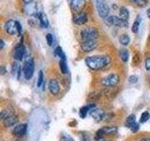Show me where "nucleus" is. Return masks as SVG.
Masks as SVG:
<instances>
[{
	"label": "nucleus",
	"mask_w": 150,
	"mask_h": 141,
	"mask_svg": "<svg viewBox=\"0 0 150 141\" xmlns=\"http://www.w3.org/2000/svg\"><path fill=\"white\" fill-rule=\"evenodd\" d=\"M111 62L110 56H93L86 58V63L92 70H101L108 66Z\"/></svg>",
	"instance_id": "obj_1"
},
{
	"label": "nucleus",
	"mask_w": 150,
	"mask_h": 141,
	"mask_svg": "<svg viewBox=\"0 0 150 141\" xmlns=\"http://www.w3.org/2000/svg\"><path fill=\"white\" fill-rule=\"evenodd\" d=\"M34 70H35V64H34V60L33 58H27L25 60L23 65V76L26 80H30L33 77V74H34Z\"/></svg>",
	"instance_id": "obj_2"
},
{
	"label": "nucleus",
	"mask_w": 150,
	"mask_h": 141,
	"mask_svg": "<svg viewBox=\"0 0 150 141\" xmlns=\"http://www.w3.org/2000/svg\"><path fill=\"white\" fill-rule=\"evenodd\" d=\"M81 38L83 41H96L98 38V31L95 27H86L81 31Z\"/></svg>",
	"instance_id": "obj_3"
},
{
	"label": "nucleus",
	"mask_w": 150,
	"mask_h": 141,
	"mask_svg": "<svg viewBox=\"0 0 150 141\" xmlns=\"http://www.w3.org/2000/svg\"><path fill=\"white\" fill-rule=\"evenodd\" d=\"M96 8L98 15L101 18L106 19L109 17L110 9L108 7L107 3L105 2V0H96Z\"/></svg>",
	"instance_id": "obj_4"
},
{
	"label": "nucleus",
	"mask_w": 150,
	"mask_h": 141,
	"mask_svg": "<svg viewBox=\"0 0 150 141\" xmlns=\"http://www.w3.org/2000/svg\"><path fill=\"white\" fill-rule=\"evenodd\" d=\"M106 23L109 26H118V27H127L129 26V22L122 20V19L118 16L115 15H112L106 18Z\"/></svg>",
	"instance_id": "obj_5"
},
{
	"label": "nucleus",
	"mask_w": 150,
	"mask_h": 141,
	"mask_svg": "<svg viewBox=\"0 0 150 141\" xmlns=\"http://www.w3.org/2000/svg\"><path fill=\"white\" fill-rule=\"evenodd\" d=\"M100 83L105 87H115L119 83V76L116 73H110L102 78Z\"/></svg>",
	"instance_id": "obj_6"
},
{
	"label": "nucleus",
	"mask_w": 150,
	"mask_h": 141,
	"mask_svg": "<svg viewBox=\"0 0 150 141\" xmlns=\"http://www.w3.org/2000/svg\"><path fill=\"white\" fill-rule=\"evenodd\" d=\"M4 29L8 35H15V33L17 32L16 20H12V19L7 20L4 25Z\"/></svg>",
	"instance_id": "obj_7"
},
{
	"label": "nucleus",
	"mask_w": 150,
	"mask_h": 141,
	"mask_svg": "<svg viewBox=\"0 0 150 141\" xmlns=\"http://www.w3.org/2000/svg\"><path fill=\"white\" fill-rule=\"evenodd\" d=\"M98 46L97 41H83L81 44V48L83 52H91L93 50H95Z\"/></svg>",
	"instance_id": "obj_8"
},
{
	"label": "nucleus",
	"mask_w": 150,
	"mask_h": 141,
	"mask_svg": "<svg viewBox=\"0 0 150 141\" xmlns=\"http://www.w3.org/2000/svg\"><path fill=\"white\" fill-rule=\"evenodd\" d=\"M86 5V0H70V8L75 12H81Z\"/></svg>",
	"instance_id": "obj_9"
},
{
	"label": "nucleus",
	"mask_w": 150,
	"mask_h": 141,
	"mask_svg": "<svg viewBox=\"0 0 150 141\" xmlns=\"http://www.w3.org/2000/svg\"><path fill=\"white\" fill-rule=\"evenodd\" d=\"M115 133H117V128L115 126H106V127H103V128L98 130L97 132V135H98V137H101L102 135H112V134H115Z\"/></svg>",
	"instance_id": "obj_10"
},
{
	"label": "nucleus",
	"mask_w": 150,
	"mask_h": 141,
	"mask_svg": "<svg viewBox=\"0 0 150 141\" xmlns=\"http://www.w3.org/2000/svg\"><path fill=\"white\" fill-rule=\"evenodd\" d=\"M88 21V17H87V14L86 12H79L75 14V16L73 17V22L77 25H83V24L87 23Z\"/></svg>",
	"instance_id": "obj_11"
},
{
	"label": "nucleus",
	"mask_w": 150,
	"mask_h": 141,
	"mask_svg": "<svg viewBox=\"0 0 150 141\" xmlns=\"http://www.w3.org/2000/svg\"><path fill=\"white\" fill-rule=\"evenodd\" d=\"M25 54V46H23V44H19L15 48V50H14V58L19 61L23 60Z\"/></svg>",
	"instance_id": "obj_12"
},
{
	"label": "nucleus",
	"mask_w": 150,
	"mask_h": 141,
	"mask_svg": "<svg viewBox=\"0 0 150 141\" xmlns=\"http://www.w3.org/2000/svg\"><path fill=\"white\" fill-rule=\"evenodd\" d=\"M49 90L50 92L53 94V95L56 96L59 94L60 91V87H59V84L57 82V80L55 79H52L50 80L49 82Z\"/></svg>",
	"instance_id": "obj_13"
},
{
	"label": "nucleus",
	"mask_w": 150,
	"mask_h": 141,
	"mask_svg": "<svg viewBox=\"0 0 150 141\" xmlns=\"http://www.w3.org/2000/svg\"><path fill=\"white\" fill-rule=\"evenodd\" d=\"M27 130V125L26 124H19L14 127L12 130V135L15 136H23L25 135Z\"/></svg>",
	"instance_id": "obj_14"
},
{
	"label": "nucleus",
	"mask_w": 150,
	"mask_h": 141,
	"mask_svg": "<svg viewBox=\"0 0 150 141\" xmlns=\"http://www.w3.org/2000/svg\"><path fill=\"white\" fill-rule=\"evenodd\" d=\"M36 18L39 19V23H40V26L43 28H47L49 26V21H48V18H47L46 14L41 12V11H39L37 14H36Z\"/></svg>",
	"instance_id": "obj_15"
},
{
	"label": "nucleus",
	"mask_w": 150,
	"mask_h": 141,
	"mask_svg": "<svg viewBox=\"0 0 150 141\" xmlns=\"http://www.w3.org/2000/svg\"><path fill=\"white\" fill-rule=\"evenodd\" d=\"M90 115L93 119H95L96 120L100 121V120H104V117H105V113L103 110H100V109H94L93 111L90 112Z\"/></svg>",
	"instance_id": "obj_16"
},
{
	"label": "nucleus",
	"mask_w": 150,
	"mask_h": 141,
	"mask_svg": "<svg viewBox=\"0 0 150 141\" xmlns=\"http://www.w3.org/2000/svg\"><path fill=\"white\" fill-rule=\"evenodd\" d=\"M25 11L27 14H29V15L33 16V15H35L36 16V14L39 12V11H38V8L35 4H33V3H30V4H25Z\"/></svg>",
	"instance_id": "obj_17"
},
{
	"label": "nucleus",
	"mask_w": 150,
	"mask_h": 141,
	"mask_svg": "<svg viewBox=\"0 0 150 141\" xmlns=\"http://www.w3.org/2000/svg\"><path fill=\"white\" fill-rule=\"evenodd\" d=\"M19 119H18V117L17 116H11V117H9L8 118V119L6 120H3V124L5 125V127H11V126H14L15 125L17 122H18Z\"/></svg>",
	"instance_id": "obj_18"
},
{
	"label": "nucleus",
	"mask_w": 150,
	"mask_h": 141,
	"mask_svg": "<svg viewBox=\"0 0 150 141\" xmlns=\"http://www.w3.org/2000/svg\"><path fill=\"white\" fill-rule=\"evenodd\" d=\"M119 17L122 20L128 21L129 18V12L128 11V9L125 7H120L119 8Z\"/></svg>",
	"instance_id": "obj_19"
},
{
	"label": "nucleus",
	"mask_w": 150,
	"mask_h": 141,
	"mask_svg": "<svg viewBox=\"0 0 150 141\" xmlns=\"http://www.w3.org/2000/svg\"><path fill=\"white\" fill-rule=\"evenodd\" d=\"M119 41H120L121 44L128 45V44H129V42H130V38H129V36L128 34H122L119 37Z\"/></svg>",
	"instance_id": "obj_20"
},
{
	"label": "nucleus",
	"mask_w": 150,
	"mask_h": 141,
	"mask_svg": "<svg viewBox=\"0 0 150 141\" xmlns=\"http://www.w3.org/2000/svg\"><path fill=\"white\" fill-rule=\"evenodd\" d=\"M141 21H142V18H141V16H137L135 19V21L133 23V25H132V32L133 33H137L138 30H139V26H140V24H141Z\"/></svg>",
	"instance_id": "obj_21"
},
{
	"label": "nucleus",
	"mask_w": 150,
	"mask_h": 141,
	"mask_svg": "<svg viewBox=\"0 0 150 141\" xmlns=\"http://www.w3.org/2000/svg\"><path fill=\"white\" fill-rule=\"evenodd\" d=\"M134 123H136V118H135L134 115H130V116H129L128 118H127L126 122H125V124H126L127 127L130 128V127L132 126Z\"/></svg>",
	"instance_id": "obj_22"
},
{
	"label": "nucleus",
	"mask_w": 150,
	"mask_h": 141,
	"mask_svg": "<svg viewBox=\"0 0 150 141\" xmlns=\"http://www.w3.org/2000/svg\"><path fill=\"white\" fill-rule=\"evenodd\" d=\"M13 115H14L13 110H11V109H5V110H3L1 112V119H2V120H4L8 119V118L13 116Z\"/></svg>",
	"instance_id": "obj_23"
},
{
	"label": "nucleus",
	"mask_w": 150,
	"mask_h": 141,
	"mask_svg": "<svg viewBox=\"0 0 150 141\" xmlns=\"http://www.w3.org/2000/svg\"><path fill=\"white\" fill-rule=\"evenodd\" d=\"M54 54H55V56H57L58 58H60L61 59L66 60V55L64 54L63 49L61 48L60 46H57V47H56V48L54 49Z\"/></svg>",
	"instance_id": "obj_24"
},
{
	"label": "nucleus",
	"mask_w": 150,
	"mask_h": 141,
	"mask_svg": "<svg viewBox=\"0 0 150 141\" xmlns=\"http://www.w3.org/2000/svg\"><path fill=\"white\" fill-rule=\"evenodd\" d=\"M129 53L127 49H122L120 50V58L121 59L124 61V62H127L129 60Z\"/></svg>",
	"instance_id": "obj_25"
},
{
	"label": "nucleus",
	"mask_w": 150,
	"mask_h": 141,
	"mask_svg": "<svg viewBox=\"0 0 150 141\" xmlns=\"http://www.w3.org/2000/svg\"><path fill=\"white\" fill-rule=\"evenodd\" d=\"M59 66H60V70L63 74H66L68 73V66H67V63H66V60L61 59L59 61Z\"/></svg>",
	"instance_id": "obj_26"
},
{
	"label": "nucleus",
	"mask_w": 150,
	"mask_h": 141,
	"mask_svg": "<svg viewBox=\"0 0 150 141\" xmlns=\"http://www.w3.org/2000/svg\"><path fill=\"white\" fill-rule=\"evenodd\" d=\"M150 119V115L148 112H144L142 115H141V118H140V122L141 123H144V122H146L148 120Z\"/></svg>",
	"instance_id": "obj_27"
},
{
	"label": "nucleus",
	"mask_w": 150,
	"mask_h": 141,
	"mask_svg": "<svg viewBox=\"0 0 150 141\" xmlns=\"http://www.w3.org/2000/svg\"><path fill=\"white\" fill-rule=\"evenodd\" d=\"M44 82V76H43V72L42 70H40V73H39V78H38V83H37V86L40 88L41 87V85L43 84Z\"/></svg>",
	"instance_id": "obj_28"
},
{
	"label": "nucleus",
	"mask_w": 150,
	"mask_h": 141,
	"mask_svg": "<svg viewBox=\"0 0 150 141\" xmlns=\"http://www.w3.org/2000/svg\"><path fill=\"white\" fill-rule=\"evenodd\" d=\"M20 66L18 65V63L16 62H13L12 63V66H11V73L13 75H15V74H18L19 73V70H20Z\"/></svg>",
	"instance_id": "obj_29"
},
{
	"label": "nucleus",
	"mask_w": 150,
	"mask_h": 141,
	"mask_svg": "<svg viewBox=\"0 0 150 141\" xmlns=\"http://www.w3.org/2000/svg\"><path fill=\"white\" fill-rule=\"evenodd\" d=\"M54 35L52 33H48L46 35V41H47V43H48L49 46H52L54 44Z\"/></svg>",
	"instance_id": "obj_30"
},
{
	"label": "nucleus",
	"mask_w": 150,
	"mask_h": 141,
	"mask_svg": "<svg viewBox=\"0 0 150 141\" xmlns=\"http://www.w3.org/2000/svg\"><path fill=\"white\" fill-rule=\"evenodd\" d=\"M147 0H135V3L138 5L139 7H144L146 6L147 4Z\"/></svg>",
	"instance_id": "obj_31"
},
{
	"label": "nucleus",
	"mask_w": 150,
	"mask_h": 141,
	"mask_svg": "<svg viewBox=\"0 0 150 141\" xmlns=\"http://www.w3.org/2000/svg\"><path fill=\"white\" fill-rule=\"evenodd\" d=\"M129 81L130 84H135L138 81V77L136 76V75H131V76L129 77Z\"/></svg>",
	"instance_id": "obj_32"
},
{
	"label": "nucleus",
	"mask_w": 150,
	"mask_h": 141,
	"mask_svg": "<svg viewBox=\"0 0 150 141\" xmlns=\"http://www.w3.org/2000/svg\"><path fill=\"white\" fill-rule=\"evenodd\" d=\"M131 131H132L133 132V133H136V132H137L138 130H139V124L137 123V122H136V123H134L132 126H131L130 127V128H129Z\"/></svg>",
	"instance_id": "obj_33"
},
{
	"label": "nucleus",
	"mask_w": 150,
	"mask_h": 141,
	"mask_svg": "<svg viewBox=\"0 0 150 141\" xmlns=\"http://www.w3.org/2000/svg\"><path fill=\"white\" fill-rule=\"evenodd\" d=\"M16 27H17V33L21 36L22 35V26L18 21H16Z\"/></svg>",
	"instance_id": "obj_34"
},
{
	"label": "nucleus",
	"mask_w": 150,
	"mask_h": 141,
	"mask_svg": "<svg viewBox=\"0 0 150 141\" xmlns=\"http://www.w3.org/2000/svg\"><path fill=\"white\" fill-rule=\"evenodd\" d=\"M144 65H145V69H146L147 70H150V58H147L146 59H145Z\"/></svg>",
	"instance_id": "obj_35"
},
{
	"label": "nucleus",
	"mask_w": 150,
	"mask_h": 141,
	"mask_svg": "<svg viewBox=\"0 0 150 141\" xmlns=\"http://www.w3.org/2000/svg\"><path fill=\"white\" fill-rule=\"evenodd\" d=\"M62 139H63V141H73V139L69 135H64L62 137Z\"/></svg>",
	"instance_id": "obj_36"
},
{
	"label": "nucleus",
	"mask_w": 150,
	"mask_h": 141,
	"mask_svg": "<svg viewBox=\"0 0 150 141\" xmlns=\"http://www.w3.org/2000/svg\"><path fill=\"white\" fill-rule=\"evenodd\" d=\"M23 1L25 4H30V3H33L34 0H23Z\"/></svg>",
	"instance_id": "obj_37"
},
{
	"label": "nucleus",
	"mask_w": 150,
	"mask_h": 141,
	"mask_svg": "<svg viewBox=\"0 0 150 141\" xmlns=\"http://www.w3.org/2000/svg\"><path fill=\"white\" fill-rule=\"evenodd\" d=\"M5 73H6V70H5L4 66H1V74L3 75V74H5Z\"/></svg>",
	"instance_id": "obj_38"
},
{
	"label": "nucleus",
	"mask_w": 150,
	"mask_h": 141,
	"mask_svg": "<svg viewBox=\"0 0 150 141\" xmlns=\"http://www.w3.org/2000/svg\"><path fill=\"white\" fill-rule=\"evenodd\" d=\"M146 14H147V16L150 18V8H149V9H147V11H146Z\"/></svg>",
	"instance_id": "obj_39"
},
{
	"label": "nucleus",
	"mask_w": 150,
	"mask_h": 141,
	"mask_svg": "<svg viewBox=\"0 0 150 141\" xmlns=\"http://www.w3.org/2000/svg\"><path fill=\"white\" fill-rule=\"evenodd\" d=\"M3 47H4V41H3V40H1V46H0V48L3 49Z\"/></svg>",
	"instance_id": "obj_40"
},
{
	"label": "nucleus",
	"mask_w": 150,
	"mask_h": 141,
	"mask_svg": "<svg viewBox=\"0 0 150 141\" xmlns=\"http://www.w3.org/2000/svg\"><path fill=\"white\" fill-rule=\"evenodd\" d=\"M140 141H150V138H143L142 140H140Z\"/></svg>",
	"instance_id": "obj_41"
},
{
	"label": "nucleus",
	"mask_w": 150,
	"mask_h": 141,
	"mask_svg": "<svg viewBox=\"0 0 150 141\" xmlns=\"http://www.w3.org/2000/svg\"><path fill=\"white\" fill-rule=\"evenodd\" d=\"M102 141H105V140H102Z\"/></svg>",
	"instance_id": "obj_42"
},
{
	"label": "nucleus",
	"mask_w": 150,
	"mask_h": 141,
	"mask_svg": "<svg viewBox=\"0 0 150 141\" xmlns=\"http://www.w3.org/2000/svg\"><path fill=\"white\" fill-rule=\"evenodd\" d=\"M134 1H135V0H134Z\"/></svg>",
	"instance_id": "obj_43"
}]
</instances>
